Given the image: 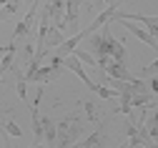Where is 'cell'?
Wrapping results in <instances>:
<instances>
[{"label":"cell","mask_w":158,"mask_h":148,"mask_svg":"<svg viewBox=\"0 0 158 148\" xmlns=\"http://www.w3.org/2000/svg\"><path fill=\"white\" fill-rule=\"evenodd\" d=\"M118 23H121L123 28H128L138 40H143V43L148 45V48H153V50H158V43H156V38L146 30V28H141V25H135V23H131V20H126V18H121V20H118Z\"/></svg>","instance_id":"cell-7"},{"label":"cell","mask_w":158,"mask_h":148,"mask_svg":"<svg viewBox=\"0 0 158 148\" xmlns=\"http://www.w3.org/2000/svg\"><path fill=\"white\" fill-rule=\"evenodd\" d=\"M108 3H118V0H108ZM118 5H121V3H118Z\"/></svg>","instance_id":"cell-20"},{"label":"cell","mask_w":158,"mask_h":148,"mask_svg":"<svg viewBox=\"0 0 158 148\" xmlns=\"http://www.w3.org/2000/svg\"><path fill=\"white\" fill-rule=\"evenodd\" d=\"M40 3L43 0H33V8L25 13V18L18 23V28H15V33H13V43H18L20 38H25V35H30L33 33V25H35V15H38V8H40Z\"/></svg>","instance_id":"cell-4"},{"label":"cell","mask_w":158,"mask_h":148,"mask_svg":"<svg viewBox=\"0 0 158 148\" xmlns=\"http://www.w3.org/2000/svg\"><path fill=\"white\" fill-rule=\"evenodd\" d=\"M68 148H81V141H78V143H73V146H68Z\"/></svg>","instance_id":"cell-18"},{"label":"cell","mask_w":158,"mask_h":148,"mask_svg":"<svg viewBox=\"0 0 158 148\" xmlns=\"http://www.w3.org/2000/svg\"><path fill=\"white\" fill-rule=\"evenodd\" d=\"M60 70H63V58H55V55H53V60L48 63V66H40V68L25 73V80H28V83H40V86H43V83L58 78Z\"/></svg>","instance_id":"cell-3"},{"label":"cell","mask_w":158,"mask_h":148,"mask_svg":"<svg viewBox=\"0 0 158 148\" xmlns=\"http://www.w3.org/2000/svg\"><path fill=\"white\" fill-rule=\"evenodd\" d=\"M148 86H151V93H156V95H158V78H153Z\"/></svg>","instance_id":"cell-16"},{"label":"cell","mask_w":158,"mask_h":148,"mask_svg":"<svg viewBox=\"0 0 158 148\" xmlns=\"http://www.w3.org/2000/svg\"><path fill=\"white\" fill-rule=\"evenodd\" d=\"M88 43H90V53L98 58H115V60H121V63H128V53L123 48L121 40H115L108 23L103 28H98L93 35H88Z\"/></svg>","instance_id":"cell-1"},{"label":"cell","mask_w":158,"mask_h":148,"mask_svg":"<svg viewBox=\"0 0 158 148\" xmlns=\"http://www.w3.org/2000/svg\"><path fill=\"white\" fill-rule=\"evenodd\" d=\"M121 18H126V20H138V23H143V28L156 38L158 35V15H141V13H115V18L113 20H121Z\"/></svg>","instance_id":"cell-5"},{"label":"cell","mask_w":158,"mask_h":148,"mask_svg":"<svg viewBox=\"0 0 158 148\" xmlns=\"http://www.w3.org/2000/svg\"><path fill=\"white\" fill-rule=\"evenodd\" d=\"M3 131H5L8 136H15V138H20V136H23L20 125H18L15 121H5V123H3Z\"/></svg>","instance_id":"cell-12"},{"label":"cell","mask_w":158,"mask_h":148,"mask_svg":"<svg viewBox=\"0 0 158 148\" xmlns=\"http://www.w3.org/2000/svg\"><path fill=\"white\" fill-rule=\"evenodd\" d=\"M0 131H3V123H0Z\"/></svg>","instance_id":"cell-21"},{"label":"cell","mask_w":158,"mask_h":148,"mask_svg":"<svg viewBox=\"0 0 158 148\" xmlns=\"http://www.w3.org/2000/svg\"><path fill=\"white\" fill-rule=\"evenodd\" d=\"M81 5L83 0H65V28H78V18H81Z\"/></svg>","instance_id":"cell-8"},{"label":"cell","mask_w":158,"mask_h":148,"mask_svg":"<svg viewBox=\"0 0 158 148\" xmlns=\"http://www.w3.org/2000/svg\"><path fill=\"white\" fill-rule=\"evenodd\" d=\"M143 73H146V75H151V73H158V60H153L151 66H146V68H143Z\"/></svg>","instance_id":"cell-15"},{"label":"cell","mask_w":158,"mask_h":148,"mask_svg":"<svg viewBox=\"0 0 158 148\" xmlns=\"http://www.w3.org/2000/svg\"><path fill=\"white\" fill-rule=\"evenodd\" d=\"M103 146V131H93L85 141H81V148H101Z\"/></svg>","instance_id":"cell-10"},{"label":"cell","mask_w":158,"mask_h":148,"mask_svg":"<svg viewBox=\"0 0 158 148\" xmlns=\"http://www.w3.org/2000/svg\"><path fill=\"white\" fill-rule=\"evenodd\" d=\"M20 3H23V0H0V5H3V8H0V18L13 15L18 8H20Z\"/></svg>","instance_id":"cell-11"},{"label":"cell","mask_w":158,"mask_h":148,"mask_svg":"<svg viewBox=\"0 0 158 148\" xmlns=\"http://www.w3.org/2000/svg\"><path fill=\"white\" fill-rule=\"evenodd\" d=\"M78 58H81V63H88V66H95V55L88 53V50H73Z\"/></svg>","instance_id":"cell-14"},{"label":"cell","mask_w":158,"mask_h":148,"mask_svg":"<svg viewBox=\"0 0 158 148\" xmlns=\"http://www.w3.org/2000/svg\"><path fill=\"white\" fill-rule=\"evenodd\" d=\"M0 113H3V108H0Z\"/></svg>","instance_id":"cell-22"},{"label":"cell","mask_w":158,"mask_h":148,"mask_svg":"<svg viewBox=\"0 0 158 148\" xmlns=\"http://www.w3.org/2000/svg\"><path fill=\"white\" fill-rule=\"evenodd\" d=\"M83 133V123H81V116H68L65 121L58 123V138H55V146L53 148H68L73 143H78Z\"/></svg>","instance_id":"cell-2"},{"label":"cell","mask_w":158,"mask_h":148,"mask_svg":"<svg viewBox=\"0 0 158 148\" xmlns=\"http://www.w3.org/2000/svg\"><path fill=\"white\" fill-rule=\"evenodd\" d=\"M83 108H85L88 121H90V123H98V111H95V105H93L90 100H83Z\"/></svg>","instance_id":"cell-13"},{"label":"cell","mask_w":158,"mask_h":148,"mask_svg":"<svg viewBox=\"0 0 158 148\" xmlns=\"http://www.w3.org/2000/svg\"><path fill=\"white\" fill-rule=\"evenodd\" d=\"M3 78H5V73H3V70H0V86H3Z\"/></svg>","instance_id":"cell-19"},{"label":"cell","mask_w":158,"mask_h":148,"mask_svg":"<svg viewBox=\"0 0 158 148\" xmlns=\"http://www.w3.org/2000/svg\"><path fill=\"white\" fill-rule=\"evenodd\" d=\"M40 123H43V143H48V148H53L55 146V138H58V123L53 121V118H40Z\"/></svg>","instance_id":"cell-9"},{"label":"cell","mask_w":158,"mask_h":148,"mask_svg":"<svg viewBox=\"0 0 158 148\" xmlns=\"http://www.w3.org/2000/svg\"><path fill=\"white\" fill-rule=\"evenodd\" d=\"M118 148H133V143H131V141H126V143H121Z\"/></svg>","instance_id":"cell-17"},{"label":"cell","mask_w":158,"mask_h":148,"mask_svg":"<svg viewBox=\"0 0 158 148\" xmlns=\"http://www.w3.org/2000/svg\"><path fill=\"white\" fill-rule=\"evenodd\" d=\"M63 68L73 70V73H75V75H78V78H81V80L85 83V86L90 88V91L98 86V83H93V80L88 78V73H85V70H83V66H81V58H78L75 53H70V55H65V58H63Z\"/></svg>","instance_id":"cell-6"}]
</instances>
